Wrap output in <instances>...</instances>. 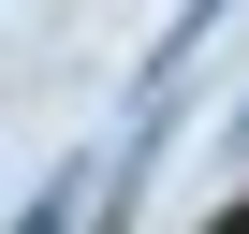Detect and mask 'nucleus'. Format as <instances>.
Returning a JSON list of instances; mask_svg holds the SVG:
<instances>
[{"label": "nucleus", "mask_w": 249, "mask_h": 234, "mask_svg": "<svg viewBox=\"0 0 249 234\" xmlns=\"http://www.w3.org/2000/svg\"><path fill=\"white\" fill-rule=\"evenodd\" d=\"M59 219H73V190H59V205H30V219H15V234H59Z\"/></svg>", "instance_id": "1"}]
</instances>
